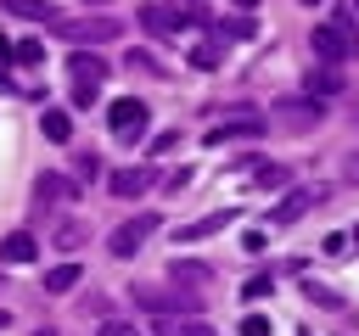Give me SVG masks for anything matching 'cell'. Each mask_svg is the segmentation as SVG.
<instances>
[{
	"label": "cell",
	"instance_id": "cell-27",
	"mask_svg": "<svg viewBox=\"0 0 359 336\" xmlns=\"http://www.w3.org/2000/svg\"><path fill=\"white\" fill-rule=\"evenodd\" d=\"M79 174H84V179H95V174H101V157H95V151H84V157H79Z\"/></svg>",
	"mask_w": 359,
	"mask_h": 336
},
{
	"label": "cell",
	"instance_id": "cell-34",
	"mask_svg": "<svg viewBox=\"0 0 359 336\" xmlns=\"http://www.w3.org/2000/svg\"><path fill=\"white\" fill-rule=\"evenodd\" d=\"M34 336H56V330H34Z\"/></svg>",
	"mask_w": 359,
	"mask_h": 336
},
{
	"label": "cell",
	"instance_id": "cell-18",
	"mask_svg": "<svg viewBox=\"0 0 359 336\" xmlns=\"http://www.w3.org/2000/svg\"><path fill=\"white\" fill-rule=\"evenodd\" d=\"M252 174H258V179H252V185H258V190H286V185H292V174H286V168H280V162H258V168H252Z\"/></svg>",
	"mask_w": 359,
	"mask_h": 336
},
{
	"label": "cell",
	"instance_id": "cell-11",
	"mask_svg": "<svg viewBox=\"0 0 359 336\" xmlns=\"http://www.w3.org/2000/svg\"><path fill=\"white\" fill-rule=\"evenodd\" d=\"M73 190H79V179H67V174H39L34 202H62V196H73Z\"/></svg>",
	"mask_w": 359,
	"mask_h": 336
},
{
	"label": "cell",
	"instance_id": "cell-7",
	"mask_svg": "<svg viewBox=\"0 0 359 336\" xmlns=\"http://www.w3.org/2000/svg\"><path fill=\"white\" fill-rule=\"evenodd\" d=\"M67 73H73L79 90H101V84H107V62L90 56V50H73V56H67Z\"/></svg>",
	"mask_w": 359,
	"mask_h": 336
},
{
	"label": "cell",
	"instance_id": "cell-17",
	"mask_svg": "<svg viewBox=\"0 0 359 336\" xmlns=\"http://www.w3.org/2000/svg\"><path fill=\"white\" fill-rule=\"evenodd\" d=\"M337 90H342L337 67H309V95H337Z\"/></svg>",
	"mask_w": 359,
	"mask_h": 336
},
{
	"label": "cell",
	"instance_id": "cell-5",
	"mask_svg": "<svg viewBox=\"0 0 359 336\" xmlns=\"http://www.w3.org/2000/svg\"><path fill=\"white\" fill-rule=\"evenodd\" d=\"M252 134H264V118H258V112H224L202 140H208V146H224V140H252Z\"/></svg>",
	"mask_w": 359,
	"mask_h": 336
},
{
	"label": "cell",
	"instance_id": "cell-36",
	"mask_svg": "<svg viewBox=\"0 0 359 336\" xmlns=\"http://www.w3.org/2000/svg\"><path fill=\"white\" fill-rule=\"evenodd\" d=\"M303 6H325V0H303Z\"/></svg>",
	"mask_w": 359,
	"mask_h": 336
},
{
	"label": "cell",
	"instance_id": "cell-21",
	"mask_svg": "<svg viewBox=\"0 0 359 336\" xmlns=\"http://www.w3.org/2000/svg\"><path fill=\"white\" fill-rule=\"evenodd\" d=\"M236 336H275V319H269V314H247Z\"/></svg>",
	"mask_w": 359,
	"mask_h": 336
},
{
	"label": "cell",
	"instance_id": "cell-37",
	"mask_svg": "<svg viewBox=\"0 0 359 336\" xmlns=\"http://www.w3.org/2000/svg\"><path fill=\"white\" fill-rule=\"evenodd\" d=\"M84 6H95V0H84Z\"/></svg>",
	"mask_w": 359,
	"mask_h": 336
},
{
	"label": "cell",
	"instance_id": "cell-29",
	"mask_svg": "<svg viewBox=\"0 0 359 336\" xmlns=\"http://www.w3.org/2000/svg\"><path fill=\"white\" fill-rule=\"evenodd\" d=\"M174 6H185L191 17H202V22H208V0H174Z\"/></svg>",
	"mask_w": 359,
	"mask_h": 336
},
{
	"label": "cell",
	"instance_id": "cell-22",
	"mask_svg": "<svg viewBox=\"0 0 359 336\" xmlns=\"http://www.w3.org/2000/svg\"><path fill=\"white\" fill-rule=\"evenodd\" d=\"M11 62H45V45H34V39H17V50H11Z\"/></svg>",
	"mask_w": 359,
	"mask_h": 336
},
{
	"label": "cell",
	"instance_id": "cell-13",
	"mask_svg": "<svg viewBox=\"0 0 359 336\" xmlns=\"http://www.w3.org/2000/svg\"><path fill=\"white\" fill-rule=\"evenodd\" d=\"M146 185H151V174H146V168H118V174H112V196H123V202H129V196H140Z\"/></svg>",
	"mask_w": 359,
	"mask_h": 336
},
{
	"label": "cell",
	"instance_id": "cell-24",
	"mask_svg": "<svg viewBox=\"0 0 359 336\" xmlns=\"http://www.w3.org/2000/svg\"><path fill=\"white\" fill-rule=\"evenodd\" d=\"M303 291H309L314 302H325V308H342V297H337V291H325V286H314V280H303Z\"/></svg>",
	"mask_w": 359,
	"mask_h": 336
},
{
	"label": "cell",
	"instance_id": "cell-15",
	"mask_svg": "<svg viewBox=\"0 0 359 336\" xmlns=\"http://www.w3.org/2000/svg\"><path fill=\"white\" fill-rule=\"evenodd\" d=\"M79 280H84L79 263H56V269H45V291H73Z\"/></svg>",
	"mask_w": 359,
	"mask_h": 336
},
{
	"label": "cell",
	"instance_id": "cell-30",
	"mask_svg": "<svg viewBox=\"0 0 359 336\" xmlns=\"http://www.w3.org/2000/svg\"><path fill=\"white\" fill-rule=\"evenodd\" d=\"M342 174H348V179L359 185V151H353V157H342Z\"/></svg>",
	"mask_w": 359,
	"mask_h": 336
},
{
	"label": "cell",
	"instance_id": "cell-20",
	"mask_svg": "<svg viewBox=\"0 0 359 336\" xmlns=\"http://www.w3.org/2000/svg\"><path fill=\"white\" fill-rule=\"evenodd\" d=\"M50 241H56V246H79V241H84V224H79V218H62V224L50 230Z\"/></svg>",
	"mask_w": 359,
	"mask_h": 336
},
{
	"label": "cell",
	"instance_id": "cell-26",
	"mask_svg": "<svg viewBox=\"0 0 359 336\" xmlns=\"http://www.w3.org/2000/svg\"><path fill=\"white\" fill-rule=\"evenodd\" d=\"M241 291H247V297H264V291H275V280H269V274H252Z\"/></svg>",
	"mask_w": 359,
	"mask_h": 336
},
{
	"label": "cell",
	"instance_id": "cell-28",
	"mask_svg": "<svg viewBox=\"0 0 359 336\" xmlns=\"http://www.w3.org/2000/svg\"><path fill=\"white\" fill-rule=\"evenodd\" d=\"M264 241H269L264 230H247V235H241V246H247V252H264Z\"/></svg>",
	"mask_w": 359,
	"mask_h": 336
},
{
	"label": "cell",
	"instance_id": "cell-14",
	"mask_svg": "<svg viewBox=\"0 0 359 336\" xmlns=\"http://www.w3.org/2000/svg\"><path fill=\"white\" fill-rule=\"evenodd\" d=\"M157 336H213V330H208V325H202L196 314H185V319L163 314V319H157Z\"/></svg>",
	"mask_w": 359,
	"mask_h": 336
},
{
	"label": "cell",
	"instance_id": "cell-33",
	"mask_svg": "<svg viewBox=\"0 0 359 336\" xmlns=\"http://www.w3.org/2000/svg\"><path fill=\"white\" fill-rule=\"evenodd\" d=\"M6 319H11V314H6V308H0V330H6Z\"/></svg>",
	"mask_w": 359,
	"mask_h": 336
},
{
	"label": "cell",
	"instance_id": "cell-31",
	"mask_svg": "<svg viewBox=\"0 0 359 336\" xmlns=\"http://www.w3.org/2000/svg\"><path fill=\"white\" fill-rule=\"evenodd\" d=\"M11 50H17V39H6V34H0V62H11Z\"/></svg>",
	"mask_w": 359,
	"mask_h": 336
},
{
	"label": "cell",
	"instance_id": "cell-35",
	"mask_svg": "<svg viewBox=\"0 0 359 336\" xmlns=\"http://www.w3.org/2000/svg\"><path fill=\"white\" fill-rule=\"evenodd\" d=\"M353 246H359V224H353Z\"/></svg>",
	"mask_w": 359,
	"mask_h": 336
},
{
	"label": "cell",
	"instance_id": "cell-8",
	"mask_svg": "<svg viewBox=\"0 0 359 336\" xmlns=\"http://www.w3.org/2000/svg\"><path fill=\"white\" fill-rule=\"evenodd\" d=\"M230 218H236V207H224V213H208V218H196V224H180V230H174V246H185V241H202V235H219Z\"/></svg>",
	"mask_w": 359,
	"mask_h": 336
},
{
	"label": "cell",
	"instance_id": "cell-6",
	"mask_svg": "<svg viewBox=\"0 0 359 336\" xmlns=\"http://www.w3.org/2000/svg\"><path fill=\"white\" fill-rule=\"evenodd\" d=\"M56 34H62V39H118L123 28H118L112 17H79V22H62V17H56Z\"/></svg>",
	"mask_w": 359,
	"mask_h": 336
},
{
	"label": "cell",
	"instance_id": "cell-12",
	"mask_svg": "<svg viewBox=\"0 0 359 336\" xmlns=\"http://www.w3.org/2000/svg\"><path fill=\"white\" fill-rule=\"evenodd\" d=\"M309 202H314V190H286V196H280V207L269 213V224H292V218H303V213H309Z\"/></svg>",
	"mask_w": 359,
	"mask_h": 336
},
{
	"label": "cell",
	"instance_id": "cell-19",
	"mask_svg": "<svg viewBox=\"0 0 359 336\" xmlns=\"http://www.w3.org/2000/svg\"><path fill=\"white\" fill-rule=\"evenodd\" d=\"M6 11L34 17V22H56V6H50V0H6Z\"/></svg>",
	"mask_w": 359,
	"mask_h": 336
},
{
	"label": "cell",
	"instance_id": "cell-9",
	"mask_svg": "<svg viewBox=\"0 0 359 336\" xmlns=\"http://www.w3.org/2000/svg\"><path fill=\"white\" fill-rule=\"evenodd\" d=\"M34 258H39L34 230H11V235L0 241V263H34Z\"/></svg>",
	"mask_w": 359,
	"mask_h": 336
},
{
	"label": "cell",
	"instance_id": "cell-32",
	"mask_svg": "<svg viewBox=\"0 0 359 336\" xmlns=\"http://www.w3.org/2000/svg\"><path fill=\"white\" fill-rule=\"evenodd\" d=\"M230 6H241V11H252V6H258V0H230Z\"/></svg>",
	"mask_w": 359,
	"mask_h": 336
},
{
	"label": "cell",
	"instance_id": "cell-1",
	"mask_svg": "<svg viewBox=\"0 0 359 336\" xmlns=\"http://www.w3.org/2000/svg\"><path fill=\"white\" fill-rule=\"evenodd\" d=\"M309 45H314V56H320L325 67H337V62H348V56H359V34H353V17H337V22H320V28L309 34Z\"/></svg>",
	"mask_w": 359,
	"mask_h": 336
},
{
	"label": "cell",
	"instance_id": "cell-10",
	"mask_svg": "<svg viewBox=\"0 0 359 336\" xmlns=\"http://www.w3.org/2000/svg\"><path fill=\"white\" fill-rule=\"evenodd\" d=\"M39 134H45L50 146H67V140H73V118H67L62 106H45V118H39Z\"/></svg>",
	"mask_w": 359,
	"mask_h": 336
},
{
	"label": "cell",
	"instance_id": "cell-16",
	"mask_svg": "<svg viewBox=\"0 0 359 336\" xmlns=\"http://www.w3.org/2000/svg\"><path fill=\"white\" fill-rule=\"evenodd\" d=\"M219 62H224V39H202V45H191V67L208 73V67H219Z\"/></svg>",
	"mask_w": 359,
	"mask_h": 336
},
{
	"label": "cell",
	"instance_id": "cell-4",
	"mask_svg": "<svg viewBox=\"0 0 359 336\" xmlns=\"http://www.w3.org/2000/svg\"><path fill=\"white\" fill-rule=\"evenodd\" d=\"M157 230V218L151 213H135V218H123L112 235H107V246H112V258H135L140 246H146V235Z\"/></svg>",
	"mask_w": 359,
	"mask_h": 336
},
{
	"label": "cell",
	"instance_id": "cell-23",
	"mask_svg": "<svg viewBox=\"0 0 359 336\" xmlns=\"http://www.w3.org/2000/svg\"><path fill=\"white\" fill-rule=\"evenodd\" d=\"M95 336H140V330H135L129 319H101V325H95Z\"/></svg>",
	"mask_w": 359,
	"mask_h": 336
},
{
	"label": "cell",
	"instance_id": "cell-3",
	"mask_svg": "<svg viewBox=\"0 0 359 336\" xmlns=\"http://www.w3.org/2000/svg\"><path fill=\"white\" fill-rule=\"evenodd\" d=\"M146 118H151V112H146L140 95H123V101L107 106V129H112V140H135V134L146 129Z\"/></svg>",
	"mask_w": 359,
	"mask_h": 336
},
{
	"label": "cell",
	"instance_id": "cell-25",
	"mask_svg": "<svg viewBox=\"0 0 359 336\" xmlns=\"http://www.w3.org/2000/svg\"><path fill=\"white\" fill-rule=\"evenodd\" d=\"M174 146H180V129H163V134H151V151H157V157H163V151H174Z\"/></svg>",
	"mask_w": 359,
	"mask_h": 336
},
{
	"label": "cell",
	"instance_id": "cell-2",
	"mask_svg": "<svg viewBox=\"0 0 359 336\" xmlns=\"http://www.w3.org/2000/svg\"><path fill=\"white\" fill-rule=\"evenodd\" d=\"M135 17H140L151 34H180V28L202 22V17H191L185 6H163V0H140V6H135Z\"/></svg>",
	"mask_w": 359,
	"mask_h": 336
}]
</instances>
